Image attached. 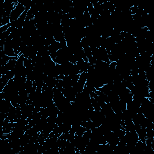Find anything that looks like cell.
Wrapping results in <instances>:
<instances>
[{
  "mask_svg": "<svg viewBox=\"0 0 154 154\" xmlns=\"http://www.w3.org/2000/svg\"><path fill=\"white\" fill-rule=\"evenodd\" d=\"M25 10V7L21 3H17L15 5L14 8L12 10L10 14V22L13 23L16 21L23 12Z\"/></svg>",
  "mask_w": 154,
  "mask_h": 154,
  "instance_id": "1",
  "label": "cell"
}]
</instances>
